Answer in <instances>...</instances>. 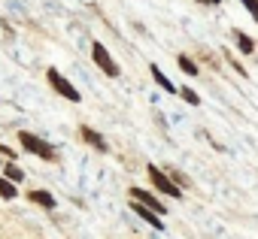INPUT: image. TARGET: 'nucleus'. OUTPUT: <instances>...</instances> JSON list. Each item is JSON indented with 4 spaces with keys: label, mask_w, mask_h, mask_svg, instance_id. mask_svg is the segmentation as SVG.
<instances>
[{
    "label": "nucleus",
    "mask_w": 258,
    "mask_h": 239,
    "mask_svg": "<svg viewBox=\"0 0 258 239\" xmlns=\"http://www.w3.org/2000/svg\"><path fill=\"white\" fill-rule=\"evenodd\" d=\"M19 143H22V149H25V152L37 155V158H43V161H55V149H52L46 140H40V137H34V134L22 131V134H19Z\"/></svg>",
    "instance_id": "1"
},
{
    "label": "nucleus",
    "mask_w": 258,
    "mask_h": 239,
    "mask_svg": "<svg viewBox=\"0 0 258 239\" xmlns=\"http://www.w3.org/2000/svg\"><path fill=\"white\" fill-rule=\"evenodd\" d=\"M46 79H49V85H52L64 100H70V103H79V100H82V94H79V91H76V88H73V85H70L58 70H46Z\"/></svg>",
    "instance_id": "2"
},
{
    "label": "nucleus",
    "mask_w": 258,
    "mask_h": 239,
    "mask_svg": "<svg viewBox=\"0 0 258 239\" xmlns=\"http://www.w3.org/2000/svg\"><path fill=\"white\" fill-rule=\"evenodd\" d=\"M149 179H152V185L161 191V194H167V197H182V191H179V185L164 173V170H158V167H149Z\"/></svg>",
    "instance_id": "3"
},
{
    "label": "nucleus",
    "mask_w": 258,
    "mask_h": 239,
    "mask_svg": "<svg viewBox=\"0 0 258 239\" xmlns=\"http://www.w3.org/2000/svg\"><path fill=\"white\" fill-rule=\"evenodd\" d=\"M91 58H94V64H97V67H100L106 76H112V79H115V76L121 73V70H118V64L112 61V55H109V52H106L100 43H94V46H91Z\"/></svg>",
    "instance_id": "4"
},
{
    "label": "nucleus",
    "mask_w": 258,
    "mask_h": 239,
    "mask_svg": "<svg viewBox=\"0 0 258 239\" xmlns=\"http://www.w3.org/2000/svg\"><path fill=\"white\" fill-rule=\"evenodd\" d=\"M131 200H137V203H143V206H149L152 212H158V215H167V209H164V203L155 197V194H149L146 188H131Z\"/></svg>",
    "instance_id": "5"
},
{
    "label": "nucleus",
    "mask_w": 258,
    "mask_h": 239,
    "mask_svg": "<svg viewBox=\"0 0 258 239\" xmlns=\"http://www.w3.org/2000/svg\"><path fill=\"white\" fill-rule=\"evenodd\" d=\"M131 209H134V215H140L149 227H155V230H164V221H161V215L158 212H152L149 206H143V203H137V200H131Z\"/></svg>",
    "instance_id": "6"
},
{
    "label": "nucleus",
    "mask_w": 258,
    "mask_h": 239,
    "mask_svg": "<svg viewBox=\"0 0 258 239\" xmlns=\"http://www.w3.org/2000/svg\"><path fill=\"white\" fill-rule=\"evenodd\" d=\"M28 197H31V203H37V206H43V209H55V206H58V200H55V197H52L49 191H43V188L31 191Z\"/></svg>",
    "instance_id": "7"
},
{
    "label": "nucleus",
    "mask_w": 258,
    "mask_h": 239,
    "mask_svg": "<svg viewBox=\"0 0 258 239\" xmlns=\"http://www.w3.org/2000/svg\"><path fill=\"white\" fill-rule=\"evenodd\" d=\"M231 37H234V43H237V49H240L243 55H252V52H255V43H252V37H246L243 31H231Z\"/></svg>",
    "instance_id": "8"
},
{
    "label": "nucleus",
    "mask_w": 258,
    "mask_h": 239,
    "mask_svg": "<svg viewBox=\"0 0 258 239\" xmlns=\"http://www.w3.org/2000/svg\"><path fill=\"white\" fill-rule=\"evenodd\" d=\"M149 70H152V79L158 82V88H164L167 94H179V91H176V85H173V82H170V79H167V76H164L161 70H158V64H152Z\"/></svg>",
    "instance_id": "9"
},
{
    "label": "nucleus",
    "mask_w": 258,
    "mask_h": 239,
    "mask_svg": "<svg viewBox=\"0 0 258 239\" xmlns=\"http://www.w3.org/2000/svg\"><path fill=\"white\" fill-rule=\"evenodd\" d=\"M82 140H85L88 146H94L97 152H106V140H103L97 131H91V128H82Z\"/></svg>",
    "instance_id": "10"
},
{
    "label": "nucleus",
    "mask_w": 258,
    "mask_h": 239,
    "mask_svg": "<svg viewBox=\"0 0 258 239\" xmlns=\"http://www.w3.org/2000/svg\"><path fill=\"white\" fill-rule=\"evenodd\" d=\"M176 64H179V70H182L185 76H198V73H201V70H198V64H195L188 55H179V58H176Z\"/></svg>",
    "instance_id": "11"
},
{
    "label": "nucleus",
    "mask_w": 258,
    "mask_h": 239,
    "mask_svg": "<svg viewBox=\"0 0 258 239\" xmlns=\"http://www.w3.org/2000/svg\"><path fill=\"white\" fill-rule=\"evenodd\" d=\"M19 191H16V182H10L7 176H0V197H4V200H13Z\"/></svg>",
    "instance_id": "12"
},
{
    "label": "nucleus",
    "mask_w": 258,
    "mask_h": 239,
    "mask_svg": "<svg viewBox=\"0 0 258 239\" xmlns=\"http://www.w3.org/2000/svg\"><path fill=\"white\" fill-rule=\"evenodd\" d=\"M4 176H7L10 182H16V185H19V182H25V173H22V170H19V167H16L13 161L7 164V170H4Z\"/></svg>",
    "instance_id": "13"
},
{
    "label": "nucleus",
    "mask_w": 258,
    "mask_h": 239,
    "mask_svg": "<svg viewBox=\"0 0 258 239\" xmlns=\"http://www.w3.org/2000/svg\"><path fill=\"white\" fill-rule=\"evenodd\" d=\"M179 94H182V100H185V103H191V106H201V97H198L191 88H179Z\"/></svg>",
    "instance_id": "14"
},
{
    "label": "nucleus",
    "mask_w": 258,
    "mask_h": 239,
    "mask_svg": "<svg viewBox=\"0 0 258 239\" xmlns=\"http://www.w3.org/2000/svg\"><path fill=\"white\" fill-rule=\"evenodd\" d=\"M240 4H243V7L249 10V16H252V19L258 22V0H240Z\"/></svg>",
    "instance_id": "15"
},
{
    "label": "nucleus",
    "mask_w": 258,
    "mask_h": 239,
    "mask_svg": "<svg viewBox=\"0 0 258 239\" xmlns=\"http://www.w3.org/2000/svg\"><path fill=\"white\" fill-rule=\"evenodd\" d=\"M0 155H7V158H10V161H16V152H13V149H7V146H4V143H0Z\"/></svg>",
    "instance_id": "16"
},
{
    "label": "nucleus",
    "mask_w": 258,
    "mask_h": 239,
    "mask_svg": "<svg viewBox=\"0 0 258 239\" xmlns=\"http://www.w3.org/2000/svg\"><path fill=\"white\" fill-rule=\"evenodd\" d=\"M201 4H222V0H201Z\"/></svg>",
    "instance_id": "17"
}]
</instances>
